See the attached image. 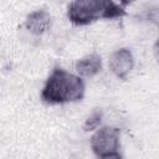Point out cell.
Masks as SVG:
<instances>
[{
    "label": "cell",
    "mask_w": 159,
    "mask_h": 159,
    "mask_svg": "<svg viewBox=\"0 0 159 159\" xmlns=\"http://www.w3.org/2000/svg\"><path fill=\"white\" fill-rule=\"evenodd\" d=\"M84 82L80 76L56 67L45 82L41 99L47 104L77 102L84 97Z\"/></svg>",
    "instance_id": "obj_1"
},
{
    "label": "cell",
    "mask_w": 159,
    "mask_h": 159,
    "mask_svg": "<svg viewBox=\"0 0 159 159\" xmlns=\"http://www.w3.org/2000/svg\"><path fill=\"white\" fill-rule=\"evenodd\" d=\"M124 15V9L113 0H73L67 9L68 20L77 26H84L99 19H116Z\"/></svg>",
    "instance_id": "obj_2"
},
{
    "label": "cell",
    "mask_w": 159,
    "mask_h": 159,
    "mask_svg": "<svg viewBox=\"0 0 159 159\" xmlns=\"http://www.w3.org/2000/svg\"><path fill=\"white\" fill-rule=\"evenodd\" d=\"M120 132L116 127H102L91 138V148L98 158H120Z\"/></svg>",
    "instance_id": "obj_3"
},
{
    "label": "cell",
    "mask_w": 159,
    "mask_h": 159,
    "mask_svg": "<svg viewBox=\"0 0 159 159\" xmlns=\"http://www.w3.org/2000/svg\"><path fill=\"white\" fill-rule=\"evenodd\" d=\"M134 66V57L129 48L122 47L112 53L109 68L119 80H125Z\"/></svg>",
    "instance_id": "obj_4"
},
{
    "label": "cell",
    "mask_w": 159,
    "mask_h": 159,
    "mask_svg": "<svg viewBox=\"0 0 159 159\" xmlns=\"http://www.w3.org/2000/svg\"><path fill=\"white\" fill-rule=\"evenodd\" d=\"M51 26V15L46 10H36L27 15L25 27L34 35H42Z\"/></svg>",
    "instance_id": "obj_5"
},
{
    "label": "cell",
    "mask_w": 159,
    "mask_h": 159,
    "mask_svg": "<svg viewBox=\"0 0 159 159\" xmlns=\"http://www.w3.org/2000/svg\"><path fill=\"white\" fill-rule=\"evenodd\" d=\"M75 68L82 77H93L102 68V58L98 53H89L78 60L75 65Z\"/></svg>",
    "instance_id": "obj_6"
},
{
    "label": "cell",
    "mask_w": 159,
    "mask_h": 159,
    "mask_svg": "<svg viewBox=\"0 0 159 159\" xmlns=\"http://www.w3.org/2000/svg\"><path fill=\"white\" fill-rule=\"evenodd\" d=\"M102 118H103V112H102V109H98V108L93 109L92 113L87 117V119H86V122H84V125H83L84 130H86V132H89V130L97 129V128L99 127L101 122H102Z\"/></svg>",
    "instance_id": "obj_7"
},
{
    "label": "cell",
    "mask_w": 159,
    "mask_h": 159,
    "mask_svg": "<svg viewBox=\"0 0 159 159\" xmlns=\"http://www.w3.org/2000/svg\"><path fill=\"white\" fill-rule=\"evenodd\" d=\"M153 52H154V57H155L157 62L159 63V39L155 41V43L153 46Z\"/></svg>",
    "instance_id": "obj_8"
},
{
    "label": "cell",
    "mask_w": 159,
    "mask_h": 159,
    "mask_svg": "<svg viewBox=\"0 0 159 159\" xmlns=\"http://www.w3.org/2000/svg\"><path fill=\"white\" fill-rule=\"evenodd\" d=\"M120 1V4H122V6H125V5H129V4H132V2H134L135 0H119Z\"/></svg>",
    "instance_id": "obj_9"
}]
</instances>
